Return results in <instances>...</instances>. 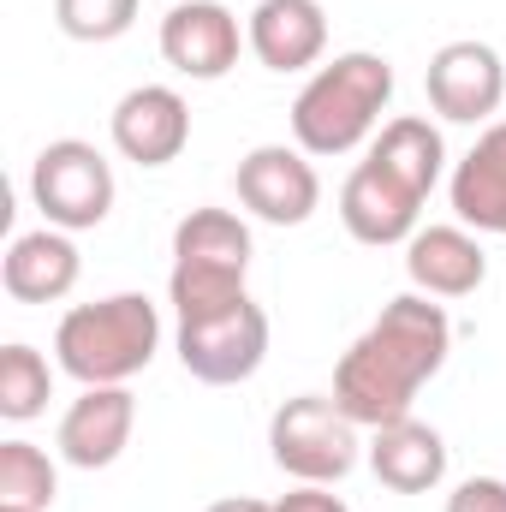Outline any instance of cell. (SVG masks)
Segmentation results:
<instances>
[{"mask_svg":"<svg viewBox=\"0 0 506 512\" xmlns=\"http://www.w3.org/2000/svg\"><path fill=\"white\" fill-rule=\"evenodd\" d=\"M447 352H453V316L423 292H399L334 364V399L358 429H387L411 417L423 382L441 376Z\"/></svg>","mask_w":506,"mask_h":512,"instance_id":"1","label":"cell"},{"mask_svg":"<svg viewBox=\"0 0 506 512\" xmlns=\"http://www.w3.org/2000/svg\"><path fill=\"white\" fill-rule=\"evenodd\" d=\"M161 352V310L143 292H114L96 304H72L54 328V358L84 387H126Z\"/></svg>","mask_w":506,"mask_h":512,"instance_id":"2","label":"cell"},{"mask_svg":"<svg viewBox=\"0 0 506 512\" xmlns=\"http://www.w3.org/2000/svg\"><path fill=\"white\" fill-rule=\"evenodd\" d=\"M387 102H393V66L381 54H370V48L334 54L298 90V102H292V137H298L304 155H352L381 126Z\"/></svg>","mask_w":506,"mask_h":512,"instance_id":"3","label":"cell"},{"mask_svg":"<svg viewBox=\"0 0 506 512\" xmlns=\"http://www.w3.org/2000/svg\"><path fill=\"white\" fill-rule=\"evenodd\" d=\"M251 227L233 209H191L173 227V274H167V298L179 316H203L221 310L233 298H245V274H251Z\"/></svg>","mask_w":506,"mask_h":512,"instance_id":"4","label":"cell"},{"mask_svg":"<svg viewBox=\"0 0 506 512\" xmlns=\"http://www.w3.org/2000/svg\"><path fill=\"white\" fill-rule=\"evenodd\" d=\"M268 453L298 483H340V477L358 471L364 441H358V423L340 411L334 393H298V399H286L274 411Z\"/></svg>","mask_w":506,"mask_h":512,"instance_id":"5","label":"cell"},{"mask_svg":"<svg viewBox=\"0 0 506 512\" xmlns=\"http://www.w3.org/2000/svg\"><path fill=\"white\" fill-rule=\"evenodd\" d=\"M114 191H120L114 185V161L96 143H84V137H54L36 155V167H30V197H36L42 221L60 227V233L102 227L114 215Z\"/></svg>","mask_w":506,"mask_h":512,"instance_id":"6","label":"cell"},{"mask_svg":"<svg viewBox=\"0 0 506 512\" xmlns=\"http://www.w3.org/2000/svg\"><path fill=\"white\" fill-rule=\"evenodd\" d=\"M179 364L185 376L209 387H239L251 382L268 358V310L256 304L251 292L221 304V310H203V316H179Z\"/></svg>","mask_w":506,"mask_h":512,"instance_id":"7","label":"cell"},{"mask_svg":"<svg viewBox=\"0 0 506 512\" xmlns=\"http://www.w3.org/2000/svg\"><path fill=\"white\" fill-rule=\"evenodd\" d=\"M423 90H429V108L453 126H483L489 114H501L506 96V66L489 42H447L435 48L429 72H423Z\"/></svg>","mask_w":506,"mask_h":512,"instance_id":"8","label":"cell"},{"mask_svg":"<svg viewBox=\"0 0 506 512\" xmlns=\"http://www.w3.org/2000/svg\"><path fill=\"white\" fill-rule=\"evenodd\" d=\"M239 203L251 209L256 221L268 227H304L322 203V179L310 167L304 149H286V143H262L239 161Z\"/></svg>","mask_w":506,"mask_h":512,"instance_id":"9","label":"cell"},{"mask_svg":"<svg viewBox=\"0 0 506 512\" xmlns=\"http://www.w3.org/2000/svg\"><path fill=\"white\" fill-rule=\"evenodd\" d=\"M239 48H245V30L221 0H179L161 18V60L179 78L215 84V78H227L239 66Z\"/></svg>","mask_w":506,"mask_h":512,"instance_id":"10","label":"cell"},{"mask_svg":"<svg viewBox=\"0 0 506 512\" xmlns=\"http://www.w3.org/2000/svg\"><path fill=\"white\" fill-rule=\"evenodd\" d=\"M423 203L429 197H417L399 173H387L381 161H358L352 167V179L340 185V221H346V233L358 239V245H405L411 233H417V215H423Z\"/></svg>","mask_w":506,"mask_h":512,"instance_id":"11","label":"cell"},{"mask_svg":"<svg viewBox=\"0 0 506 512\" xmlns=\"http://www.w3.org/2000/svg\"><path fill=\"white\" fill-rule=\"evenodd\" d=\"M108 131H114V149L126 161H137V167H167L191 143V108H185V96L173 84H137V90L120 96Z\"/></svg>","mask_w":506,"mask_h":512,"instance_id":"12","label":"cell"},{"mask_svg":"<svg viewBox=\"0 0 506 512\" xmlns=\"http://www.w3.org/2000/svg\"><path fill=\"white\" fill-rule=\"evenodd\" d=\"M131 423H137L131 387H84L60 417V459L78 471L114 465L131 447Z\"/></svg>","mask_w":506,"mask_h":512,"instance_id":"13","label":"cell"},{"mask_svg":"<svg viewBox=\"0 0 506 512\" xmlns=\"http://www.w3.org/2000/svg\"><path fill=\"white\" fill-rule=\"evenodd\" d=\"M405 274L423 298H471L489 280V256L471 227H417L405 239Z\"/></svg>","mask_w":506,"mask_h":512,"instance_id":"14","label":"cell"},{"mask_svg":"<svg viewBox=\"0 0 506 512\" xmlns=\"http://www.w3.org/2000/svg\"><path fill=\"white\" fill-rule=\"evenodd\" d=\"M245 42L268 72H304L328 54V18L322 0H256Z\"/></svg>","mask_w":506,"mask_h":512,"instance_id":"15","label":"cell"},{"mask_svg":"<svg viewBox=\"0 0 506 512\" xmlns=\"http://www.w3.org/2000/svg\"><path fill=\"white\" fill-rule=\"evenodd\" d=\"M370 435L376 441L364 447V459H370L381 489H393V495H429V489H441V477H447V441L429 423L399 417V423L370 429Z\"/></svg>","mask_w":506,"mask_h":512,"instance_id":"16","label":"cell"},{"mask_svg":"<svg viewBox=\"0 0 506 512\" xmlns=\"http://www.w3.org/2000/svg\"><path fill=\"white\" fill-rule=\"evenodd\" d=\"M78 274H84L78 245L60 227H36V233L12 239V251L0 262V280H6V292L18 304H60L78 286Z\"/></svg>","mask_w":506,"mask_h":512,"instance_id":"17","label":"cell"},{"mask_svg":"<svg viewBox=\"0 0 506 512\" xmlns=\"http://www.w3.org/2000/svg\"><path fill=\"white\" fill-rule=\"evenodd\" d=\"M447 197H453L459 227H477V233L506 239V120L489 126L465 149V161L453 167Z\"/></svg>","mask_w":506,"mask_h":512,"instance_id":"18","label":"cell"},{"mask_svg":"<svg viewBox=\"0 0 506 512\" xmlns=\"http://www.w3.org/2000/svg\"><path fill=\"white\" fill-rule=\"evenodd\" d=\"M370 161H381L387 173H399L417 197H429V191L441 185V173H447V143H441V131L429 126V120L399 114V120H387L381 137L370 143Z\"/></svg>","mask_w":506,"mask_h":512,"instance_id":"19","label":"cell"},{"mask_svg":"<svg viewBox=\"0 0 506 512\" xmlns=\"http://www.w3.org/2000/svg\"><path fill=\"white\" fill-rule=\"evenodd\" d=\"M60 495V471L36 441H0V507L48 512Z\"/></svg>","mask_w":506,"mask_h":512,"instance_id":"20","label":"cell"},{"mask_svg":"<svg viewBox=\"0 0 506 512\" xmlns=\"http://www.w3.org/2000/svg\"><path fill=\"white\" fill-rule=\"evenodd\" d=\"M48 393H54L48 358H42L36 346L12 340V346L0 352V417H6V423H30V417H42Z\"/></svg>","mask_w":506,"mask_h":512,"instance_id":"21","label":"cell"},{"mask_svg":"<svg viewBox=\"0 0 506 512\" xmlns=\"http://www.w3.org/2000/svg\"><path fill=\"white\" fill-rule=\"evenodd\" d=\"M54 18L72 42H114L137 24V0H54Z\"/></svg>","mask_w":506,"mask_h":512,"instance_id":"22","label":"cell"},{"mask_svg":"<svg viewBox=\"0 0 506 512\" xmlns=\"http://www.w3.org/2000/svg\"><path fill=\"white\" fill-rule=\"evenodd\" d=\"M447 512H506V483L501 477H465L447 495Z\"/></svg>","mask_w":506,"mask_h":512,"instance_id":"23","label":"cell"},{"mask_svg":"<svg viewBox=\"0 0 506 512\" xmlns=\"http://www.w3.org/2000/svg\"><path fill=\"white\" fill-rule=\"evenodd\" d=\"M274 512H352V507H346L328 483H298L292 495H280V501H274Z\"/></svg>","mask_w":506,"mask_h":512,"instance_id":"24","label":"cell"},{"mask_svg":"<svg viewBox=\"0 0 506 512\" xmlns=\"http://www.w3.org/2000/svg\"><path fill=\"white\" fill-rule=\"evenodd\" d=\"M203 512H274V507L251 501V495H227V501H215V507H203Z\"/></svg>","mask_w":506,"mask_h":512,"instance_id":"25","label":"cell"},{"mask_svg":"<svg viewBox=\"0 0 506 512\" xmlns=\"http://www.w3.org/2000/svg\"><path fill=\"white\" fill-rule=\"evenodd\" d=\"M0 512H30V507H0Z\"/></svg>","mask_w":506,"mask_h":512,"instance_id":"26","label":"cell"}]
</instances>
